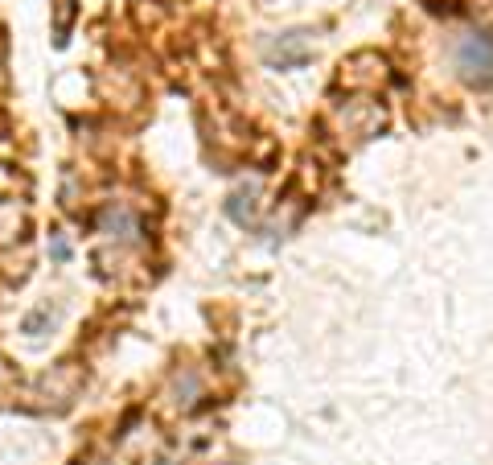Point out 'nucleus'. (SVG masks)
<instances>
[{"label":"nucleus","instance_id":"obj_1","mask_svg":"<svg viewBox=\"0 0 493 465\" xmlns=\"http://www.w3.org/2000/svg\"><path fill=\"white\" fill-rule=\"evenodd\" d=\"M461 74L469 83H489L493 78V37H481V33H469L461 42Z\"/></svg>","mask_w":493,"mask_h":465},{"label":"nucleus","instance_id":"obj_2","mask_svg":"<svg viewBox=\"0 0 493 465\" xmlns=\"http://www.w3.org/2000/svg\"><path fill=\"white\" fill-rule=\"evenodd\" d=\"M267 54H272L280 66H300V62L308 58V37H305V33H284Z\"/></svg>","mask_w":493,"mask_h":465}]
</instances>
